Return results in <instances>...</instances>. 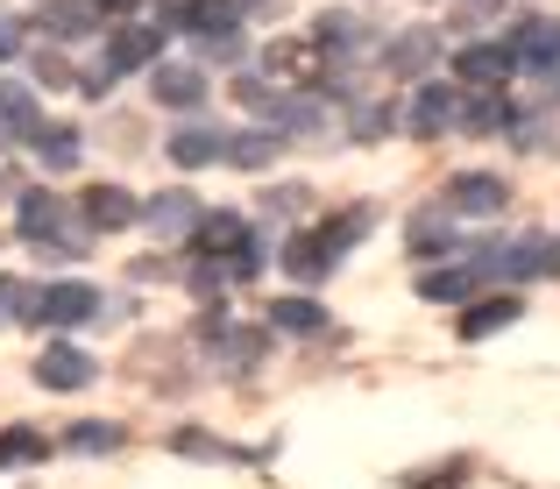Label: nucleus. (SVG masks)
I'll return each instance as SVG.
<instances>
[{"mask_svg":"<svg viewBox=\"0 0 560 489\" xmlns=\"http://www.w3.org/2000/svg\"><path fill=\"white\" fill-rule=\"evenodd\" d=\"M100 291L93 284H14V313L36 319V326H79V319H100Z\"/></svg>","mask_w":560,"mask_h":489,"instance_id":"f257e3e1","label":"nucleus"},{"mask_svg":"<svg viewBox=\"0 0 560 489\" xmlns=\"http://www.w3.org/2000/svg\"><path fill=\"white\" fill-rule=\"evenodd\" d=\"M553 270H560V234H525L511 248L476 256V277H504V284H533V277H553Z\"/></svg>","mask_w":560,"mask_h":489,"instance_id":"f03ea898","label":"nucleus"},{"mask_svg":"<svg viewBox=\"0 0 560 489\" xmlns=\"http://www.w3.org/2000/svg\"><path fill=\"white\" fill-rule=\"evenodd\" d=\"M234 22H242V0H164L156 8V28H191L199 43L234 36Z\"/></svg>","mask_w":560,"mask_h":489,"instance_id":"7ed1b4c3","label":"nucleus"},{"mask_svg":"<svg viewBox=\"0 0 560 489\" xmlns=\"http://www.w3.org/2000/svg\"><path fill=\"white\" fill-rule=\"evenodd\" d=\"M199 220H206V206L191 199L185 185H171V191H156L150 206H142V228L156 234V242H191L199 234Z\"/></svg>","mask_w":560,"mask_h":489,"instance_id":"20e7f679","label":"nucleus"},{"mask_svg":"<svg viewBox=\"0 0 560 489\" xmlns=\"http://www.w3.org/2000/svg\"><path fill=\"white\" fill-rule=\"evenodd\" d=\"M504 43H511V57H518L525 71H539V79L560 65V22H553V14H525V22H511Z\"/></svg>","mask_w":560,"mask_h":489,"instance_id":"39448f33","label":"nucleus"},{"mask_svg":"<svg viewBox=\"0 0 560 489\" xmlns=\"http://www.w3.org/2000/svg\"><path fill=\"white\" fill-rule=\"evenodd\" d=\"M93 376H100V362L85 348H71V340H50V348L36 354V383L43 391H85Z\"/></svg>","mask_w":560,"mask_h":489,"instance_id":"423d86ee","label":"nucleus"},{"mask_svg":"<svg viewBox=\"0 0 560 489\" xmlns=\"http://www.w3.org/2000/svg\"><path fill=\"white\" fill-rule=\"evenodd\" d=\"M319 43H327L341 65H370V50H376V28L362 22V14H348V8H327L319 14Z\"/></svg>","mask_w":560,"mask_h":489,"instance_id":"0eeeda50","label":"nucleus"},{"mask_svg":"<svg viewBox=\"0 0 560 489\" xmlns=\"http://www.w3.org/2000/svg\"><path fill=\"white\" fill-rule=\"evenodd\" d=\"M150 57H164V28H156V22H121L107 36V71H114V79H121V71H142Z\"/></svg>","mask_w":560,"mask_h":489,"instance_id":"6e6552de","label":"nucleus"},{"mask_svg":"<svg viewBox=\"0 0 560 489\" xmlns=\"http://www.w3.org/2000/svg\"><path fill=\"white\" fill-rule=\"evenodd\" d=\"M248 242H256V228H248L242 213H206V220H199V234H191L199 263H234Z\"/></svg>","mask_w":560,"mask_h":489,"instance_id":"1a4fd4ad","label":"nucleus"},{"mask_svg":"<svg viewBox=\"0 0 560 489\" xmlns=\"http://www.w3.org/2000/svg\"><path fill=\"white\" fill-rule=\"evenodd\" d=\"M433 57H440V28H397L390 43H383V65L397 71V79H425L433 71Z\"/></svg>","mask_w":560,"mask_h":489,"instance_id":"9d476101","label":"nucleus"},{"mask_svg":"<svg viewBox=\"0 0 560 489\" xmlns=\"http://www.w3.org/2000/svg\"><path fill=\"white\" fill-rule=\"evenodd\" d=\"M14 220H22V228H14V234H22V242H36V248H50L57 242V228H65V199H57V191H22V199H14ZM85 248V242H79Z\"/></svg>","mask_w":560,"mask_h":489,"instance_id":"9b49d317","label":"nucleus"},{"mask_svg":"<svg viewBox=\"0 0 560 489\" xmlns=\"http://www.w3.org/2000/svg\"><path fill=\"white\" fill-rule=\"evenodd\" d=\"M462 121V93L440 79L419 85V100H411V136H447V128Z\"/></svg>","mask_w":560,"mask_h":489,"instance_id":"f8f14e48","label":"nucleus"},{"mask_svg":"<svg viewBox=\"0 0 560 489\" xmlns=\"http://www.w3.org/2000/svg\"><path fill=\"white\" fill-rule=\"evenodd\" d=\"M454 71H462L468 85H482V93H497V85L518 71V57H511V43H468V50L454 57Z\"/></svg>","mask_w":560,"mask_h":489,"instance_id":"ddd939ff","label":"nucleus"},{"mask_svg":"<svg viewBox=\"0 0 560 489\" xmlns=\"http://www.w3.org/2000/svg\"><path fill=\"white\" fill-rule=\"evenodd\" d=\"M150 93H156V107H178V114H199V107H206L199 65H156V71H150Z\"/></svg>","mask_w":560,"mask_h":489,"instance_id":"4468645a","label":"nucleus"},{"mask_svg":"<svg viewBox=\"0 0 560 489\" xmlns=\"http://www.w3.org/2000/svg\"><path fill=\"white\" fill-rule=\"evenodd\" d=\"M504 199H511V185L497 171H462L447 185V206H454V213H504Z\"/></svg>","mask_w":560,"mask_h":489,"instance_id":"2eb2a0df","label":"nucleus"},{"mask_svg":"<svg viewBox=\"0 0 560 489\" xmlns=\"http://www.w3.org/2000/svg\"><path fill=\"white\" fill-rule=\"evenodd\" d=\"M79 220H85V228H107V234H114V228H136V220H142V206L128 199L121 185H85Z\"/></svg>","mask_w":560,"mask_h":489,"instance_id":"dca6fc26","label":"nucleus"},{"mask_svg":"<svg viewBox=\"0 0 560 489\" xmlns=\"http://www.w3.org/2000/svg\"><path fill=\"white\" fill-rule=\"evenodd\" d=\"M476 284H482V277L468 270V263H447V270H425L419 277V299L425 305H468V299H476Z\"/></svg>","mask_w":560,"mask_h":489,"instance_id":"f3484780","label":"nucleus"},{"mask_svg":"<svg viewBox=\"0 0 560 489\" xmlns=\"http://www.w3.org/2000/svg\"><path fill=\"white\" fill-rule=\"evenodd\" d=\"M228 156V136H220V128H178V136H171V163H178V171H206V163H220Z\"/></svg>","mask_w":560,"mask_h":489,"instance_id":"a211bd4d","label":"nucleus"},{"mask_svg":"<svg viewBox=\"0 0 560 489\" xmlns=\"http://www.w3.org/2000/svg\"><path fill=\"white\" fill-rule=\"evenodd\" d=\"M178 454H191V462H270L277 447H234V440H213V433H178Z\"/></svg>","mask_w":560,"mask_h":489,"instance_id":"6ab92c4d","label":"nucleus"},{"mask_svg":"<svg viewBox=\"0 0 560 489\" xmlns=\"http://www.w3.org/2000/svg\"><path fill=\"white\" fill-rule=\"evenodd\" d=\"M277 150H284V136H277V128H256V136H228V163H234V171H270Z\"/></svg>","mask_w":560,"mask_h":489,"instance_id":"aec40b11","label":"nucleus"},{"mask_svg":"<svg viewBox=\"0 0 560 489\" xmlns=\"http://www.w3.org/2000/svg\"><path fill=\"white\" fill-rule=\"evenodd\" d=\"M36 22L50 28V36H93V28H100V8H93V0H50Z\"/></svg>","mask_w":560,"mask_h":489,"instance_id":"412c9836","label":"nucleus"},{"mask_svg":"<svg viewBox=\"0 0 560 489\" xmlns=\"http://www.w3.org/2000/svg\"><path fill=\"white\" fill-rule=\"evenodd\" d=\"M518 121H525V107H511L504 93H482L476 107H468L462 128H468V136H504V128H518Z\"/></svg>","mask_w":560,"mask_h":489,"instance_id":"4be33fe9","label":"nucleus"},{"mask_svg":"<svg viewBox=\"0 0 560 489\" xmlns=\"http://www.w3.org/2000/svg\"><path fill=\"white\" fill-rule=\"evenodd\" d=\"M327 242H319V234H291L284 242V270L299 277V284H319V277H327Z\"/></svg>","mask_w":560,"mask_h":489,"instance_id":"5701e85b","label":"nucleus"},{"mask_svg":"<svg viewBox=\"0 0 560 489\" xmlns=\"http://www.w3.org/2000/svg\"><path fill=\"white\" fill-rule=\"evenodd\" d=\"M270 326L277 334H327V305H313V299H277L270 305Z\"/></svg>","mask_w":560,"mask_h":489,"instance_id":"b1692460","label":"nucleus"},{"mask_svg":"<svg viewBox=\"0 0 560 489\" xmlns=\"http://www.w3.org/2000/svg\"><path fill=\"white\" fill-rule=\"evenodd\" d=\"M0 136H22V142H36V136H43L36 100H28L22 85H0Z\"/></svg>","mask_w":560,"mask_h":489,"instance_id":"393cba45","label":"nucleus"},{"mask_svg":"<svg viewBox=\"0 0 560 489\" xmlns=\"http://www.w3.org/2000/svg\"><path fill=\"white\" fill-rule=\"evenodd\" d=\"M121 426L114 419H79V426H65V454H114L121 447Z\"/></svg>","mask_w":560,"mask_h":489,"instance_id":"a878e982","label":"nucleus"},{"mask_svg":"<svg viewBox=\"0 0 560 489\" xmlns=\"http://www.w3.org/2000/svg\"><path fill=\"white\" fill-rule=\"evenodd\" d=\"M511 319H518V299H482V305L462 313V340H490V334H504Z\"/></svg>","mask_w":560,"mask_h":489,"instance_id":"bb28decb","label":"nucleus"},{"mask_svg":"<svg viewBox=\"0 0 560 489\" xmlns=\"http://www.w3.org/2000/svg\"><path fill=\"white\" fill-rule=\"evenodd\" d=\"M370 206H348V213H334L327 220V228H319V242H327V256H348V248H355L362 242V234H370Z\"/></svg>","mask_w":560,"mask_h":489,"instance_id":"cd10ccee","label":"nucleus"},{"mask_svg":"<svg viewBox=\"0 0 560 489\" xmlns=\"http://www.w3.org/2000/svg\"><path fill=\"white\" fill-rule=\"evenodd\" d=\"M50 454V440L36 433V426H8L0 433V468H28V462H43Z\"/></svg>","mask_w":560,"mask_h":489,"instance_id":"c85d7f7f","label":"nucleus"},{"mask_svg":"<svg viewBox=\"0 0 560 489\" xmlns=\"http://www.w3.org/2000/svg\"><path fill=\"white\" fill-rule=\"evenodd\" d=\"M256 354H262V334H248V326H220V334H213V362L248 369Z\"/></svg>","mask_w":560,"mask_h":489,"instance_id":"c756f323","label":"nucleus"},{"mask_svg":"<svg viewBox=\"0 0 560 489\" xmlns=\"http://www.w3.org/2000/svg\"><path fill=\"white\" fill-rule=\"evenodd\" d=\"M411 248H419V256H440V248H447V256H454V248H462V234L440 228V220L425 213V220H411Z\"/></svg>","mask_w":560,"mask_h":489,"instance_id":"7c9ffc66","label":"nucleus"},{"mask_svg":"<svg viewBox=\"0 0 560 489\" xmlns=\"http://www.w3.org/2000/svg\"><path fill=\"white\" fill-rule=\"evenodd\" d=\"M36 150H43V163H50V171H71V156H79V136H71V128H43Z\"/></svg>","mask_w":560,"mask_h":489,"instance_id":"2f4dec72","label":"nucleus"},{"mask_svg":"<svg viewBox=\"0 0 560 489\" xmlns=\"http://www.w3.org/2000/svg\"><path fill=\"white\" fill-rule=\"evenodd\" d=\"M28 71H36V85H71V65L57 50H28Z\"/></svg>","mask_w":560,"mask_h":489,"instance_id":"473e14b6","label":"nucleus"},{"mask_svg":"<svg viewBox=\"0 0 560 489\" xmlns=\"http://www.w3.org/2000/svg\"><path fill=\"white\" fill-rule=\"evenodd\" d=\"M383 128H397V107H383V100H370V107H362V121H355V136H362V142H376Z\"/></svg>","mask_w":560,"mask_h":489,"instance_id":"72a5a7b5","label":"nucleus"},{"mask_svg":"<svg viewBox=\"0 0 560 489\" xmlns=\"http://www.w3.org/2000/svg\"><path fill=\"white\" fill-rule=\"evenodd\" d=\"M199 57H206V65H242V36H213V43H199Z\"/></svg>","mask_w":560,"mask_h":489,"instance_id":"f704fd0d","label":"nucleus"},{"mask_svg":"<svg viewBox=\"0 0 560 489\" xmlns=\"http://www.w3.org/2000/svg\"><path fill=\"white\" fill-rule=\"evenodd\" d=\"M8 57H22V22L0 14V65H8Z\"/></svg>","mask_w":560,"mask_h":489,"instance_id":"c9c22d12","label":"nucleus"},{"mask_svg":"<svg viewBox=\"0 0 560 489\" xmlns=\"http://www.w3.org/2000/svg\"><path fill=\"white\" fill-rule=\"evenodd\" d=\"M93 8H100V14H136L142 0H93Z\"/></svg>","mask_w":560,"mask_h":489,"instance_id":"e433bc0d","label":"nucleus"},{"mask_svg":"<svg viewBox=\"0 0 560 489\" xmlns=\"http://www.w3.org/2000/svg\"><path fill=\"white\" fill-rule=\"evenodd\" d=\"M0 305H14V277H0Z\"/></svg>","mask_w":560,"mask_h":489,"instance_id":"4c0bfd02","label":"nucleus"},{"mask_svg":"<svg viewBox=\"0 0 560 489\" xmlns=\"http://www.w3.org/2000/svg\"><path fill=\"white\" fill-rule=\"evenodd\" d=\"M0 142H8V136H0Z\"/></svg>","mask_w":560,"mask_h":489,"instance_id":"58836bf2","label":"nucleus"}]
</instances>
